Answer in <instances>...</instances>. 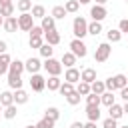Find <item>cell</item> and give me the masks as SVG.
<instances>
[{
	"label": "cell",
	"mask_w": 128,
	"mask_h": 128,
	"mask_svg": "<svg viewBox=\"0 0 128 128\" xmlns=\"http://www.w3.org/2000/svg\"><path fill=\"white\" fill-rule=\"evenodd\" d=\"M104 86L108 92H114V90H122L124 86H128V76L126 74H116V76H110L104 80Z\"/></svg>",
	"instance_id": "6da1fadb"
},
{
	"label": "cell",
	"mask_w": 128,
	"mask_h": 128,
	"mask_svg": "<svg viewBox=\"0 0 128 128\" xmlns=\"http://www.w3.org/2000/svg\"><path fill=\"white\" fill-rule=\"evenodd\" d=\"M72 34H74V38H78V40H82V38L88 34V22H86L84 16H76V18H74V22H72Z\"/></svg>",
	"instance_id": "7a4b0ae2"
},
{
	"label": "cell",
	"mask_w": 128,
	"mask_h": 128,
	"mask_svg": "<svg viewBox=\"0 0 128 128\" xmlns=\"http://www.w3.org/2000/svg\"><path fill=\"white\" fill-rule=\"evenodd\" d=\"M42 68L50 74V76H60L62 74V64H60V60H56V58H48V60H44V64H42Z\"/></svg>",
	"instance_id": "3957f363"
},
{
	"label": "cell",
	"mask_w": 128,
	"mask_h": 128,
	"mask_svg": "<svg viewBox=\"0 0 128 128\" xmlns=\"http://www.w3.org/2000/svg\"><path fill=\"white\" fill-rule=\"evenodd\" d=\"M110 52H112L110 42H102V44H98V48H96V52H94V60H96V62H106V60L110 58Z\"/></svg>",
	"instance_id": "277c9868"
},
{
	"label": "cell",
	"mask_w": 128,
	"mask_h": 128,
	"mask_svg": "<svg viewBox=\"0 0 128 128\" xmlns=\"http://www.w3.org/2000/svg\"><path fill=\"white\" fill-rule=\"evenodd\" d=\"M16 18H18V30H24V32H30V30H32L34 18H32L30 12H22V14L16 16Z\"/></svg>",
	"instance_id": "5b68a950"
},
{
	"label": "cell",
	"mask_w": 128,
	"mask_h": 128,
	"mask_svg": "<svg viewBox=\"0 0 128 128\" xmlns=\"http://www.w3.org/2000/svg\"><path fill=\"white\" fill-rule=\"evenodd\" d=\"M70 52H72L76 58H84V56L88 54V48H86V44H84L82 40L74 38V40L70 42Z\"/></svg>",
	"instance_id": "8992f818"
},
{
	"label": "cell",
	"mask_w": 128,
	"mask_h": 128,
	"mask_svg": "<svg viewBox=\"0 0 128 128\" xmlns=\"http://www.w3.org/2000/svg\"><path fill=\"white\" fill-rule=\"evenodd\" d=\"M30 88H32L34 92H42V90L46 88V78L40 76V74H32V76H30Z\"/></svg>",
	"instance_id": "52a82bcc"
},
{
	"label": "cell",
	"mask_w": 128,
	"mask_h": 128,
	"mask_svg": "<svg viewBox=\"0 0 128 128\" xmlns=\"http://www.w3.org/2000/svg\"><path fill=\"white\" fill-rule=\"evenodd\" d=\"M90 16H92V20L94 22H102L106 16H108V10H106V6H92L90 8Z\"/></svg>",
	"instance_id": "ba28073f"
},
{
	"label": "cell",
	"mask_w": 128,
	"mask_h": 128,
	"mask_svg": "<svg viewBox=\"0 0 128 128\" xmlns=\"http://www.w3.org/2000/svg\"><path fill=\"white\" fill-rule=\"evenodd\" d=\"M24 68L30 72V76H32V74H38V72H40V68H42V62H40V58L30 56V58L24 62Z\"/></svg>",
	"instance_id": "9c48e42d"
},
{
	"label": "cell",
	"mask_w": 128,
	"mask_h": 128,
	"mask_svg": "<svg viewBox=\"0 0 128 128\" xmlns=\"http://www.w3.org/2000/svg\"><path fill=\"white\" fill-rule=\"evenodd\" d=\"M64 82L78 84V82H80V70H78V68H66V72H64Z\"/></svg>",
	"instance_id": "30bf717a"
},
{
	"label": "cell",
	"mask_w": 128,
	"mask_h": 128,
	"mask_svg": "<svg viewBox=\"0 0 128 128\" xmlns=\"http://www.w3.org/2000/svg\"><path fill=\"white\" fill-rule=\"evenodd\" d=\"M44 42L46 44H50V46H56V44H60V32L54 28V30H50V32H44Z\"/></svg>",
	"instance_id": "8fae6325"
},
{
	"label": "cell",
	"mask_w": 128,
	"mask_h": 128,
	"mask_svg": "<svg viewBox=\"0 0 128 128\" xmlns=\"http://www.w3.org/2000/svg\"><path fill=\"white\" fill-rule=\"evenodd\" d=\"M80 80L86 82V84H92L94 80H98V78H96V70H94V68H84V70L80 72Z\"/></svg>",
	"instance_id": "7c38bea8"
},
{
	"label": "cell",
	"mask_w": 128,
	"mask_h": 128,
	"mask_svg": "<svg viewBox=\"0 0 128 128\" xmlns=\"http://www.w3.org/2000/svg\"><path fill=\"white\" fill-rule=\"evenodd\" d=\"M76 60H78V58H76L72 52H64L62 58H60V64L66 66V68H74V66H76Z\"/></svg>",
	"instance_id": "4fadbf2b"
},
{
	"label": "cell",
	"mask_w": 128,
	"mask_h": 128,
	"mask_svg": "<svg viewBox=\"0 0 128 128\" xmlns=\"http://www.w3.org/2000/svg\"><path fill=\"white\" fill-rule=\"evenodd\" d=\"M124 116V110H122V104H112L110 108H108V118H114V120H120Z\"/></svg>",
	"instance_id": "5bb4252c"
},
{
	"label": "cell",
	"mask_w": 128,
	"mask_h": 128,
	"mask_svg": "<svg viewBox=\"0 0 128 128\" xmlns=\"http://www.w3.org/2000/svg\"><path fill=\"white\" fill-rule=\"evenodd\" d=\"M86 118H88V122H98L100 120V106H86Z\"/></svg>",
	"instance_id": "9a60e30c"
},
{
	"label": "cell",
	"mask_w": 128,
	"mask_h": 128,
	"mask_svg": "<svg viewBox=\"0 0 128 128\" xmlns=\"http://www.w3.org/2000/svg\"><path fill=\"white\" fill-rule=\"evenodd\" d=\"M2 26H4V30H6V32H10V34H12V32H16V30H18V18H16V16L4 18V24H2Z\"/></svg>",
	"instance_id": "2e32d148"
},
{
	"label": "cell",
	"mask_w": 128,
	"mask_h": 128,
	"mask_svg": "<svg viewBox=\"0 0 128 128\" xmlns=\"http://www.w3.org/2000/svg\"><path fill=\"white\" fill-rule=\"evenodd\" d=\"M12 94H14V104H16V106H18V104H26V102H28V98H30V96H28V92H26V90H22V88L14 90Z\"/></svg>",
	"instance_id": "e0dca14e"
},
{
	"label": "cell",
	"mask_w": 128,
	"mask_h": 128,
	"mask_svg": "<svg viewBox=\"0 0 128 128\" xmlns=\"http://www.w3.org/2000/svg\"><path fill=\"white\" fill-rule=\"evenodd\" d=\"M26 68H24V62L22 60H12L10 66H8V74H22Z\"/></svg>",
	"instance_id": "ac0fdd59"
},
{
	"label": "cell",
	"mask_w": 128,
	"mask_h": 128,
	"mask_svg": "<svg viewBox=\"0 0 128 128\" xmlns=\"http://www.w3.org/2000/svg\"><path fill=\"white\" fill-rule=\"evenodd\" d=\"M60 84H62L60 76H48V78H46V88H48L50 92H56V90L60 88Z\"/></svg>",
	"instance_id": "d6986e66"
},
{
	"label": "cell",
	"mask_w": 128,
	"mask_h": 128,
	"mask_svg": "<svg viewBox=\"0 0 128 128\" xmlns=\"http://www.w3.org/2000/svg\"><path fill=\"white\" fill-rule=\"evenodd\" d=\"M40 28H42L44 32H50V30H54V28H56V20H54L52 16H44V18H42V22H40Z\"/></svg>",
	"instance_id": "ffe728a7"
},
{
	"label": "cell",
	"mask_w": 128,
	"mask_h": 128,
	"mask_svg": "<svg viewBox=\"0 0 128 128\" xmlns=\"http://www.w3.org/2000/svg\"><path fill=\"white\" fill-rule=\"evenodd\" d=\"M8 86H10L12 90L22 88V78H20V74H8Z\"/></svg>",
	"instance_id": "44dd1931"
},
{
	"label": "cell",
	"mask_w": 128,
	"mask_h": 128,
	"mask_svg": "<svg viewBox=\"0 0 128 128\" xmlns=\"http://www.w3.org/2000/svg\"><path fill=\"white\" fill-rule=\"evenodd\" d=\"M90 92L92 94H104L106 92V86H104V80H94L92 84H90Z\"/></svg>",
	"instance_id": "7402d4cb"
},
{
	"label": "cell",
	"mask_w": 128,
	"mask_h": 128,
	"mask_svg": "<svg viewBox=\"0 0 128 128\" xmlns=\"http://www.w3.org/2000/svg\"><path fill=\"white\" fill-rule=\"evenodd\" d=\"M114 102H116V96H114V92H108V90H106L104 94H100V104H104V106H108V108H110Z\"/></svg>",
	"instance_id": "603a6c76"
},
{
	"label": "cell",
	"mask_w": 128,
	"mask_h": 128,
	"mask_svg": "<svg viewBox=\"0 0 128 128\" xmlns=\"http://www.w3.org/2000/svg\"><path fill=\"white\" fill-rule=\"evenodd\" d=\"M16 114H18V106H16V104H10V106H6V108L2 110V116H4L6 120H14Z\"/></svg>",
	"instance_id": "cb8c5ba5"
},
{
	"label": "cell",
	"mask_w": 128,
	"mask_h": 128,
	"mask_svg": "<svg viewBox=\"0 0 128 128\" xmlns=\"http://www.w3.org/2000/svg\"><path fill=\"white\" fill-rule=\"evenodd\" d=\"M0 104H2V108H6V106H10V104H14V94H12L10 90H4V92L0 94Z\"/></svg>",
	"instance_id": "d4e9b609"
},
{
	"label": "cell",
	"mask_w": 128,
	"mask_h": 128,
	"mask_svg": "<svg viewBox=\"0 0 128 128\" xmlns=\"http://www.w3.org/2000/svg\"><path fill=\"white\" fill-rule=\"evenodd\" d=\"M10 62H12V58H10V54H8V52H6V54H0V76L8 72Z\"/></svg>",
	"instance_id": "484cf974"
},
{
	"label": "cell",
	"mask_w": 128,
	"mask_h": 128,
	"mask_svg": "<svg viewBox=\"0 0 128 128\" xmlns=\"http://www.w3.org/2000/svg\"><path fill=\"white\" fill-rule=\"evenodd\" d=\"M106 38H108L110 44H112V42H120V40H122V32H120L118 28H110V30L106 32Z\"/></svg>",
	"instance_id": "4316f807"
},
{
	"label": "cell",
	"mask_w": 128,
	"mask_h": 128,
	"mask_svg": "<svg viewBox=\"0 0 128 128\" xmlns=\"http://www.w3.org/2000/svg\"><path fill=\"white\" fill-rule=\"evenodd\" d=\"M38 52H40V56L44 58V60H48V58H52V54H54V46H50V44H42L40 48H38Z\"/></svg>",
	"instance_id": "83f0119b"
},
{
	"label": "cell",
	"mask_w": 128,
	"mask_h": 128,
	"mask_svg": "<svg viewBox=\"0 0 128 128\" xmlns=\"http://www.w3.org/2000/svg\"><path fill=\"white\" fill-rule=\"evenodd\" d=\"M14 10H16V6H14L12 2H8V4H2V6H0V14H2L4 18L14 16Z\"/></svg>",
	"instance_id": "f1b7e54d"
},
{
	"label": "cell",
	"mask_w": 128,
	"mask_h": 128,
	"mask_svg": "<svg viewBox=\"0 0 128 128\" xmlns=\"http://www.w3.org/2000/svg\"><path fill=\"white\" fill-rule=\"evenodd\" d=\"M78 8H80L78 0H66V2H64V10H66V14H74V12H78Z\"/></svg>",
	"instance_id": "f546056e"
},
{
	"label": "cell",
	"mask_w": 128,
	"mask_h": 128,
	"mask_svg": "<svg viewBox=\"0 0 128 128\" xmlns=\"http://www.w3.org/2000/svg\"><path fill=\"white\" fill-rule=\"evenodd\" d=\"M30 14H32V18H44L46 16V8L42 6V4H36V6H32V10H30Z\"/></svg>",
	"instance_id": "4dcf8cb0"
},
{
	"label": "cell",
	"mask_w": 128,
	"mask_h": 128,
	"mask_svg": "<svg viewBox=\"0 0 128 128\" xmlns=\"http://www.w3.org/2000/svg\"><path fill=\"white\" fill-rule=\"evenodd\" d=\"M44 116L50 118V120H54V122H58V118H60V110H58L56 106H50V108L44 110Z\"/></svg>",
	"instance_id": "1f68e13d"
},
{
	"label": "cell",
	"mask_w": 128,
	"mask_h": 128,
	"mask_svg": "<svg viewBox=\"0 0 128 128\" xmlns=\"http://www.w3.org/2000/svg\"><path fill=\"white\" fill-rule=\"evenodd\" d=\"M74 90H76V86H74V84H70V82H62V84H60V88H58V92H60L62 96H68V94H72Z\"/></svg>",
	"instance_id": "d6a6232c"
},
{
	"label": "cell",
	"mask_w": 128,
	"mask_h": 128,
	"mask_svg": "<svg viewBox=\"0 0 128 128\" xmlns=\"http://www.w3.org/2000/svg\"><path fill=\"white\" fill-rule=\"evenodd\" d=\"M50 16H52L54 20H62V18L66 16V10H64V6H54V8H52V12H50Z\"/></svg>",
	"instance_id": "836d02e7"
},
{
	"label": "cell",
	"mask_w": 128,
	"mask_h": 128,
	"mask_svg": "<svg viewBox=\"0 0 128 128\" xmlns=\"http://www.w3.org/2000/svg\"><path fill=\"white\" fill-rule=\"evenodd\" d=\"M100 32H102V22H94V20H92V22L88 24V34H92V36H98Z\"/></svg>",
	"instance_id": "e575fe53"
},
{
	"label": "cell",
	"mask_w": 128,
	"mask_h": 128,
	"mask_svg": "<svg viewBox=\"0 0 128 128\" xmlns=\"http://www.w3.org/2000/svg\"><path fill=\"white\" fill-rule=\"evenodd\" d=\"M16 8L20 10V14L22 12H30L32 10V0H18L16 2Z\"/></svg>",
	"instance_id": "d590c367"
},
{
	"label": "cell",
	"mask_w": 128,
	"mask_h": 128,
	"mask_svg": "<svg viewBox=\"0 0 128 128\" xmlns=\"http://www.w3.org/2000/svg\"><path fill=\"white\" fill-rule=\"evenodd\" d=\"M76 92H78L80 96H88V94H90V84H86V82L80 80V82L76 84Z\"/></svg>",
	"instance_id": "8d00e7d4"
},
{
	"label": "cell",
	"mask_w": 128,
	"mask_h": 128,
	"mask_svg": "<svg viewBox=\"0 0 128 128\" xmlns=\"http://www.w3.org/2000/svg\"><path fill=\"white\" fill-rule=\"evenodd\" d=\"M28 44H30V48H36V50H38V48L44 44V38H42V36H30Z\"/></svg>",
	"instance_id": "74e56055"
},
{
	"label": "cell",
	"mask_w": 128,
	"mask_h": 128,
	"mask_svg": "<svg viewBox=\"0 0 128 128\" xmlns=\"http://www.w3.org/2000/svg\"><path fill=\"white\" fill-rule=\"evenodd\" d=\"M80 98H82V96H80V94L74 90L72 94H68V96H66V102H68L70 106H76V104H80Z\"/></svg>",
	"instance_id": "f35d334b"
},
{
	"label": "cell",
	"mask_w": 128,
	"mask_h": 128,
	"mask_svg": "<svg viewBox=\"0 0 128 128\" xmlns=\"http://www.w3.org/2000/svg\"><path fill=\"white\" fill-rule=\"evenodd\" d=\"M86 106H100V96L90 92V94L86 96Z\"/></svg>",
	"instance_id": "ab89813d"
},
{
	"label": "cell",
	"mask_w": 128,
	"mask_h": 128,
	"mask_svg": "<svg viewBox=\"0 0 128 128\" xmlns=\"http://www.w3.org/2000/svg\"><path fill=\"white\" fill-rule=\"evenodd\" d=\"M54 124H56L54 120H50V118H46V116H44V118L36 124V128H54Z\"/></svg>",
	"instance_id": "60d3db41"
},
{
	"label": "cell",
	"mask_w": 128,
	"mask_h": 128,
	"mask_svg": "<svg viewBox=\"0 0 128 128\" xmlns=\"http://www.w3.org/2000/svg\"><path fill=\"white\" fill-rule=\"evenodd\" d=\"M102 128H118V120H114V118H106V120L102 122Z\"/></svg>",
	"instance_id": "b9f144b4"
},
{
	"label": "cell",
	"mask_w": 128,
	"mask_h": 128,
	"mask_svg": "<svg viewBox=\"0 0 128 128\" xmlns=\"http://www.w3.org/2000/svg\"><path fill=\"white\" fill-rule=\"evenodd\" d=\"M30 36H44V30H42L40 26H32V30H30Z\"/></svg>",
	"instance_id": "7bdbcfd3"
},
{
	"label": "cell",
	"mask_w": 128,
	"mask_h": 128,
	"mask_svg": "<svg viewBox=\"0 0 128 128\" xmlns=\"http://www.w3.org/2000/svg\"><path fill=\"white\" fill-rule=\"evenodd\" d=\"M120 98H122L124 102H128V86H124V88L120 90Z\"/></svg>",
	"instance_id": "ee69618b"
},
{
	"label": "cell",
	"mask_w": 128,
	"mask_h": 128,
	"mask_svg": "<svg viewBox=\"0 0 128 128\" xmlns=\"http://www.w3.org/2000/svg\"><path fill=\"white\" fill-rule=\"evenodd\" d=\"M6 50H8V44L4 40H0V54H6Z\"/></svg>",
	"instance_id": "f6af8a7d"
},
{
	"label": "cell",
	"mask_w": 128,
	"mask_h": 128,
	"mask_svg": "<svg viewBox=\"0 0 128 128\" xmlns=\"http://www.w3.org/2000/svg\"><path fill=\"white\" fill-rule=\"evenodd\" d=\"M70 128H84V124H82V122H72Z\"/></svg>",
	"instance_id": "bcb514c9"
},
{
	"label": "cell",
	"mask_w": 128,
	"mask_h": 128,
	"mask_svg": "<svg viewBox=\"0 0 128 128\" xmlns=\"http://www.w3.org/2000/svg\"><path fill=\"white\" fill-rule=\"evenodd\" d=\"M84 128H96V122H86Z\"/></svg>",
	"instance_id": "7dc6e473"
},
{
	"label": "cell",
	"mask_w": 128,
	"mask_h": 128,
	"mask_svg": "<svg viewBox=\"0 0 128 128\" xmlns=\"http://www.w3.org/2000/svg\"><path fill=\"white\" fill-rule=\"evenodd\" d=\"M122 110H124V114H128V102H124V104H122Z\"/></svg>",
	"instance_id": "c3c4849f"
},
{
	"label": "cell",
	"mask_w": 128,
	"mask_h": 128,
	"mask_svg": "<svg viewBox=\"0 0 128 128\" xmlns=\"http://www.w3.org/2000/svg\"><path fill=\"white\" fill-rule=\"evenodd\" d=\"M106 2H108V0H96V4H98V6H104Z\"/></svg>",
	"instance_id": "681fc988"
},
{
	"label": "cell",
	"mask_w": 128,
	"mask_h": 128,
	"mask_svg": "<svg viewBox=\"0 0 128 128\" xmlns=\"http://www.w3.org/2000/svg\"><path fill=\"white\" fill-rule=\"evenodd\" d=\"M92 0H78V4H90Z\"/></svg>",
	"instance_id": "f907efd6"
},
{
	"label": "cell",
	"mask_w": 128,
	"mask_h": 128,
	"mask_svg": "<svg viewBox=\"0 0 128 128\" xmlns=\"http://www.w3.org/2000/svg\"><path fill=\"white\" fill-rule=\"evenodd\" d=\"M8 2H12V0H0V6H2V4H8Z\"/></svg>",
	"instance_id": "816d5d0a"
},
{
	"label": "cell",
	"mask_w": 128,
	"mask_h": 128,
	"mask_svg": "<svg viewBox=\"0 0 128 128\" xmlns=\"http://www.w3.org/2000/svg\"><path fill=\"white\" fill-rule=\"evenodd\" d=\"M2 24H4V16L0 14V26H2Z\"/></svg>",
	"instance_id": "f5cc1de1"
},
{
	"label": "cell",
	"mask_w": 128,
	"mask_h": 128,
	"mask_svg": "<svg viewBox=\"0 0 128 128\" xmlns=\"http://www.w3.org/2000/svg\"><path fill=\"white\" fill-rule=\"evenodd\" d=\"M26 128H36V124H28V126H26Z\"/></svg>",
	"instance_id": "db71d44e"
},
{
	"label": "cell",
	"mask_w": 128,
	"mask_h": 128,
	"mask_svg": "<svg viewBox=\"0 0 128 128\" xmlns=\"http://www.w3.org/2000/svg\"><path fill=\"white\" fill-rule=\"evenodd\" d=\"M2 110H4V108H2V104H0V112H2Z\"/></svg>",
	"instance_id": "11a10c76"
},
{
	"label": "cell",
	"mask_w": 128,
	"mask_h": 128,
	"mask_svg": "<svg viewBox=\"0 0 128 128\" xmlns=\"http://www.w3.org/2000/svg\"><path fill=\"white\" fill-rule=\"evenodd\" d=\"M118 128H128V126H118Z\"/></svg>",
	"instance_id": "9f6ffc18"
},
{
	"label": "cell",
	"mask_w": 128,
	"mask_h": 128,
	"mask_svg": "<svg viewBox=\"0 0 128 128\" xmlns=\"http://www.w3.org/2000/svg\"><path fill=\"white\" fill-rule=\"evenodd\" d=\"M124 2H126V4H128V0H124Z\"/></svg>",
	"instance_id": "6f0895ef"
}]
</instances>
